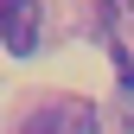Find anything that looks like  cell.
Here are the masks:
<instances>
[{
	"instance_id": "obj_2",
	"label": "cell",
	"mask_w": 134,
	"mask_h": 134,
	"mask_svg": "<svg viewBox=\"0 0 134 134\" xmlns=\"http://www.w3.org/2000/svg\"><path fill=\"white\" fill-rule=\"evenodd\" d=\"M83 128H90L83 102H51V109H38L26 121V134H83Z\"/></svg>"
},
{
	"instance_id": "obj_1",
	"label": "cell",
	"mask_w": 134,
	"mask_h": 134,
	"mask_svg": "<svg viewBox=\"0 0 134 134\" xmlns=\"http://www.w3.org/2000/svg\"><path fill=\"white\" fill-rule=\"evenodd\" d=\"M0 45L13 58H32V45H38V0H0Z\"/></svg>"
}]
</instances>
